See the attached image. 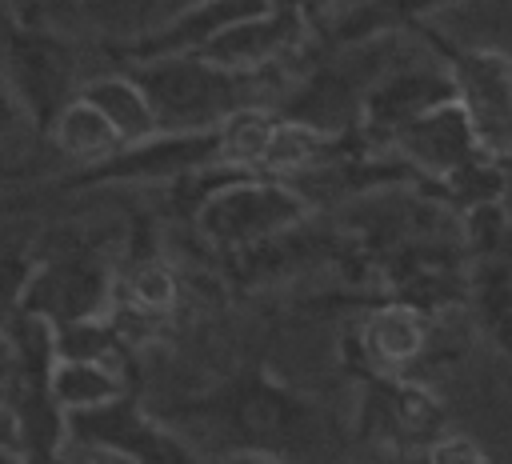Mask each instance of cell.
Returning <instances> with one entry per match:
<instances>
[{
  "mask_svg": "<svg viewBox=\"0 0 512 464\" xmlns=\"http://www.w3.org/2000/svg\"><path fill=\"white\" fill-rule=\"evenodd\" d=\"M168 428H176L188 444L204 440L208 456L256 452L276 456L284 464H320L332 452L336 428L332 416L304 392L280 384L264 368L236 372L212 392L184 396L156 412Z\"/></svg>",
  "mask_w": 512,
  "mask_h": 464,
  "instance_id": "cell-1",
  "label": "cell"
},
{
  "mask_svg": "<svg viewBox=\"0 0 512 464\" xmlns=\"http://www.w3.org/2000/svg\"><path fill=\"white\" fill-rule=\"evenodd\" d=\"M128 72L144 84L160 132H208L224 124L232 112L260 104L256 88L264 76H240L208 64L204 56H160L128 64Z\"/></svg>",
  "mask_w": 512,
  "mask_h": 464,
  "instance_id": "cell-2",
  "label": "cell"
},
{
  "mask_svg": "<svg viewBox=\"0 0 512 464\" xmlns=\"http://www.w3.org/2000/svg\"><path fill=\"white\" fill-rule=\"evenodd\" d=\"M308 216V196L272 176H228L192 212L196 232L220 248H256L292 232Z\"/></svg>",
  "mask_w": 512,
  "mask_h": 464,
  "instance_id": "cell-3",
  "label": "cell"
},
{
  "mask_svg": "<svg viewBox=\"0 0 512 464\" xmlns=\"http://www.w3.org/2000/svg\"><path fill=\"white\" fill-rule=\"evenodd\" d=\"M0 72L8 76L36 132H48L52 120L64 112V104L80 96V84H84L76 76L72 40L24 28L16 20L0 28Z\"/></svg>",
  "mask_w": 512,
  "mask_h": 464,
  "instance_id": "cell-4",
  "label": "cell"
},
{
  "mask_svg": "<svg viewBox=\"0 0 512 464\" xmlns=\"http://www.w3.org/2000/svg\"><path fill=\"white\" fill-rule=\"evenodd\" d=\"M420 36H428V44L436 48V56L448 64L452 84H456V100L464 104L480 148L488 160H512V60L496 48H476V44H444V36H436L428 24H412Z\"/></svg>",
  "mask_w": 512,
  "mask_h": 464,
  "instance_id": "cell-5",
  "label": "cell"
},
{
  "mask_svg": "<svg viewBox=\"0 0 512 464\" xmlns=\"http://www.w3.org/2000/svg\"><path fill=\"white\" fill-rule=\"evenodd\" d=\"M220 168V136L208 132H156L152 140L128 144L96 164H84L52 184V192H80L104 184H156V180H188L196 172Z\"/></svg>",
  "mask_w": 512,
  "mask_h": 464,
  "instance_id": "cell-6",
  "label": "cell"
},
{
  "mask_svg": "<svg viewBox=\"0 0 512 464\" xmlns=\"http://www.w3.org/2000/svg\"><path fill=\"white\" fill-rule=\"evenodd\" d=\"M112 296H116L112 264L96 248L76 244L68 252L36 260V272H32L20 312H28L52 328H68V324L112 316Z\"/></svg>",
  "mask_w": 512,
  "mask_h": 464,
  "instance_id": "cell-7",
  "label": "cell"
},
{
  "mask_svg": "<svg viewBox=\"0 0 512 464\" xmlns=\"http://www.w3.org/2000/svg\"><path fill=\"white\" fill-rule=\"evenodd\" d=\"M388 144H392L396 160H404L412 172L432 176V180H452L456 172L488 160L460 100H448V104L416 116Z\"/></svg>",
  "mask_w": 512,
  "mask_h": 464,
  "instance_id": "cell-8",
  "label": "cell"
},
{
  "mask_svg": "<svg viewBox=\"0 0 512 464\" xmlns=\"http://www.w3.org/2000/svg\"><path fill=\"white\" fill-rule=\"evenodd\" d=\"M268 8H276V4L272 0H184L152 32L116 48V56H124L128 64L160 60V56H196L216 36H224L232 24H240L248 16H260Z\"/></svg>",
  "mask_w": 512,
  "mask_h": 464,
  "instance_id": "cell-9",
  "label": "cell"
},
{
  "mask_svg": "<svg viewBox=\"0 0 512 464\" xmlns=\"http://www.w3.org/2000/svg\"><path fill=\"white\" fill-rule=\"evenodd\" d=\"M448 100H456V84H452V72L444 60L440 64H404V68L388 64L364 96L360 132L392 140L404 124H412L416 116H424Z\"/></svg>",
  "mask_w": 512,
  "mask_h": 464,
  "instance_id": "cell-10",
  "label": "cell"
},
{
  "mask_svg": "<svg viewBox=\"0 0 512 464\" xmlns=\"http://www.w3.org/2000/svg\"><path fill=\"white\" fill-rule=\"evenodd\" d=\"M308 32H312V24L304 16L284 12V8H268L260 16H248V20L232 24L224 36H216L196 56H204L216 68L240 72V76H268L292 48L304 44Z\"/></svg>",
  "mask_w": 512,
  "mask_h": 464,
  "instance_id": "cell-11",
  "label": "cell"
},
{
  "mask_svg": "<svg viewBox=\"0 0 512 464\" xmlns=\"http://www.w3.org/2000/svg\"><path fill=\"white\" fill-rule=\"evenodd\" d=\"M436 424H440L436 400L424 388L404 384L400 376H376L372 392H364V404H360V416H356V432L364 440L392 444V448L440 440Z\"/></svg>",
  "mask_w": 512,
  "mask_h": 464,
  "instance_id": "cell-12",
  "label": "cell"
},
{
  "mask_svg": "<svg viewBox=\"0 0 512 464\" xmlns=\"http://www.w3.org/2000/svg\"><path fill=\"white\" fill-rule=\"evenodd\" d=\"M80 96L116 128L120 144H140V140H152L160 132V120H156V108L144 92V84L124 68V72H104V76H88L80 84Z\"/></svg>",
  "mask_w": 512,
  "mask_h": 464,
  "instance_id": "cell-13",
  "label": "cell"
},
{
  "mask_svg": "<svg viewBox=\"0 0 512 464\" xmlns=\"http://www.w3.org/2000/svg\"><path fill=\"white\" fill-rule=\"evenodd\" d=\"M360 336H364V356L372 360L376 376H396L408 360H416L424 352V340H428L420 312L404 300H392V304L368 312Z\"/></svg>",
  "mask_w": 512,
  "mask_h": 464,
  "instance_id": "cell-14",
  "label": "cell"
},
{
  "mask_svg": "<svg viewBox=\"0 0 512 464\" xmlns=\"http://www.w3.org/2000/svg\"><path fill=\"white\" fill-rule=\"evenodd\" d=\"M48 388L68 416L92 412V408H104V404L128 396L124 368L112 360H64V356H56Z\"/></svg>",
  "mask_w": 512,
  "mask_h": 464,
  "instance_id": "cell-15",
  "label": "cell"
},
{
  "mask_svg": "<svg viewBox=\"0 0 512 464\" xmlns=\"http://www.w3.org/2000/svg\"><path fill=\"white\" fill-rule=\"evenodd\" d=\"M44 136H48L52 148H56L60 156H68L76 168L96 164V160H104V156H112V152L124 148L120 136H116V128H112L84 96H76L72 104H64V112L52 120V128H48Z\"/></svg>",
  "mask_w": 512,
  "mask_h": 464,
  "instance_id": "cell-16",
  "label": "cell"
},
{
  "mask_svg": "<svg viewBox=\"0 0 512 464\" xmlns=\"http://www.w3.org/2000/svg\"><path fill=\"white\" fill-rule=\"evenodd\" d=\"M80 12H84V28L104 36L116 52L140 40L144 32H152L172 12V0H80Z\"/></svg>",
  "mask_w": 512,
  "mask_h": 464,
  "instance_id": "cell-17",
  "label": "cell"
},
{
  "mask_svg": "<svg viewBox=\"0 0 512 464\" xmlns=\"http://www.w3.org/2000/svg\"><path fill=\"white\" fill-rule=\"evenodd\" d=\"M36 252H32V240L28 236H8L0 232V324H8L20 304H24V292L32 284V272H36Z\"/></svg>",
  "mask_w": 512,
  "mask_h": 464,
  "instance_id": "cell-18",
  "label": "cell"
},
{
  "mask_svg": "<svg viewBox=\"0 0 512 464\" xmlns=\"http://www.w3.org/2000/svg\"><path fill=\"white\" fill-rule=\"evenodd\" d=\"M8 8L16 24L36 28V32H52L64 40H76L80 32H88L80 0H8Z\"/></svg>",
  "mask_w": 512,
  "mask_h": 464,
  "instance_id": "cell-19",
  "label": "cell"
},
{
  "mask_svg": "<svg viewBox=\"0 0 512 464\" xmlns=\"http://www.w3.org/2000/svg\"><path fill=\"white\" fill-rule=\"evenodd\" d=\"M424 464H496L472 436H440L424 448Z\"/></svg>",
  "mask_w": 512,
  "mask_h": 464,
  "instance_id": "cell-20",
  "label": "cell"
},
{
  "mask_svg": "<svg viewBox=\"0 0 512 464\" xmlns=\"http://www.w3.org/2000/svg\"><path fill=\"white\" fill-rule=\"evenodd\" d=\"M20 124H28V112H24V104L16 100V92H12L8 76L0 72V144H4V140H12ZM28 128H32V124H28Z\"/></svg>",
  "mask_w": 512,
  "mask_h": 464,
  "instance_id": "cell-21",
  "label": "cell"
},
{
  "mask_svg": "<svg viewBox=\"0 0 512 464\" xmlns=\"http://www.w3.org/2000/svg\"><path fill=\"white\" fill-rule=\"evenodd\" d=\"M16 376H20L16 344H12L8 328L0 324V404H8V396H12V388H16Z\"/></svg>",
  "mask_w": 512,
  "mask_h": 464,
  "instance_id": "cell-22",
  "label": "cell"
},
{
  "mask_svg": "<svg viewBox=\"0 0 512 464\" xmlns=\"http://www.w3.org/2000/svg\"><path fill=\"white\" fill-rule=\"evenodd\" d=\"M276 8H284V12H296V16H304L312 28H316V16L324 12V8H332V0H272Z\"/></svg>",
  "mask_w": 512,
  "mask_h": 464,
  "instance_id": "cell-23",
  "label": "cell"
},
{
  "mask_svg": "<svg viewBox=\"0 0 512 464\" xmlns=\"http://www.w3.org/2000/svg\"><path fill=\"white\" fill-rule=\"evenodd\" d=\"M0 456H16V428L8 404H0Z\"/></svg>",
  "mask_w": 512,
  "mask_h": 464,
  "instance_id": "cell-24",
  "label": "cell"
},
{
  "mask_svg": "<svg viewBox=\"0 0 512 464\" xmlns=\"http://www.w3.org/2000/svg\"><path fill=\"white\" fill-rule=\"evenodd\" d=\"M204 464H284L276 456H256V452H232V456H212Z\"/></svg>",
  "mask_w": 512,
  "mask_h": 464,
  "instance_id": "cell-25",
  "label": "cell"
},
{
  "mask_svg": "<svg viewBox=\"0 0 512 464\" xmlns=\"http://www.w3.org/2000/svg\"><path fill=\"white\" fill-rule=\"evenodd\" d=\"M64 464V460H60ZM88 464H120V460H108V456H88Z\"/></svg>",
  "mask_w": 512,
  "mask_h": 464,
  "instance_id": "cell-26",
  "label": "cell"
},
{
  "mask_svg": "<svg viewBox=\"0 0 512 464\" xmlns=\"http://www.w3.org/2000/svg\"><path fill=\"white\" fill-rule=\"evenodd\" d=\"M0 464H20V456H0Z\"/></svg>",
  "mask_w": 512,
  "mask_h": 464,
  "instance_id": "cell-27",
  "label": "cell"
},
{
  "mask_svg": "<svg viewBox=\"0 0 512 464\" xmlns=\"http://www.w3.org/2000/svg\"><path fill=\"white\" fill-rule=\"evenodd\" d=\"M176 4H184V0H172V8H176Z\"/></svg>",
  "mask_w": 512,
  "mask_h": 464,
  "instance_id": "cell-28",
  "label": "cell"
}]
</instances>
